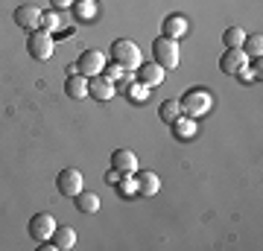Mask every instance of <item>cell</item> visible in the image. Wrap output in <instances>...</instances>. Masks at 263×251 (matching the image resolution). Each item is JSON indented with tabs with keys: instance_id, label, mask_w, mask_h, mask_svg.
I'll return each mask as SVG.
<instances>
[{
	"instance_id": "obj_26",
	"label": "cell",
	"mask_w": 263,
	"mask_h": 251,
	"mask_svg": "<svg viewBox=\"0 0 263 251\" xmlns=\"http://www.w3.org/2000/svg\"><path fill=\"white\" fill-rule=\"evenodd\" d=\"M105 76V79H111V82H114V79H123V76H126V70H123V67H117V65H114V67H108V73H103Z\"/></svg>"
},
{
	"instance_id": "obj_25",
	"label": "cell",
	"mask_w": 263,
	"mask_h": 251,
	"mask_svg": "<svg viewBox=\"0 0 263 251\" xmlns=\"http://www.w3.org/2000/svg\"><path fill=\"white\" fill-rule=\"evenodd\" d=\"M120 193L129 199V196H138V181L132 176H120Z\"/></svg>"
},
{
	"instance_id": "obj_18",
	"label": "cell",
	"mask_w": 263,
	"mask_h": 251,
	"mask_svg": "<svg viewBox=\"0 0 263 251\" xmlns=\"http://www.w3.org/2000/svg\"><path fill=\"white\" fill-rule=\"evenodd\" d=\"M170 126H173V138H176V140H187V138L196 134V120H193V117H184V114L176 117Z\"/></svg>"
},
{
	"instance_id": "obj_15",
	"label": "cell",
	"mask_w": 263,
	"mask_h": 251,
	"mask_svg": "<svg viewBox=\"0 0 263 251\" xmlns=\"http://www.w3.org/2000/svg\"><path fill=\"white\" fill-rule=\"evenodd\" d=\"M161 27H164V32H161V35L176 38V41H179V38L187 32V18H184V15H167Z\"/></svg>"
},
{
	"instance_id": "obj_16",
	"label": "cell",
	"mask_w": 263,
	"mask_h": 251,
	"mask_svg": "<svg viewBox=\"0 0 263 251\" xmlns=\"http://www.w3.org/2000/svg\"><path fill=\"white\" fill-rule=\"evenodd\" d=\"M73 205L79 214H97L100 210V196L91 193V190H79V193L73 196Z\"/></svg>"
},
{
	"instance_id": "obj_23",
	"label": "cell",
	"mask_w": 263,
	"mask_h": 251,
	"mask_svg": "<svg viewBox=\"0 0 263 251\" xmlns=\"http://www.w3.org/2000/svg\"><path fill=\"white\" fill-rule=\"evenodd\" d=\"M38 29H47L50 35L62 29V18H59L56 12H41V21H38Z\"/></svg>"
},
{
	"instance_id": "obj_5",
	"label": "cell",
	"mask_w": 263,
	"mask_h": 251,
	"mask_svg": "<svg viewBox=\"0 0 263 251\" xmlns=\"http://www.w3.org/2000/svg\"><path fill=\"white\" fill-rule=\"evenodd\" d=\"M53 231H56V219H53L47 210H38V214L29 216L27 234H29V237H32L35 242H47L50 237H53Z\"/></svg>"
},
{
	"instance_id": "obj_6",
	"label": "cell",
	"mask_w": 263,
	"mask_h": 251,
	"mask_svg": "<svg viewBox=\"0 0 263 251\" xmlns=\"http://www.w3.org/2000/svg\"><path fill=\"white\" fill-rule=\"evenodd\" d=\"M73 67H76V73H82V76L91 79V76H97V73L105 70V56L100 53V50H82Z\"/></svg>"
},
{
	"instance_id": "obj_27",
	"label": "cell",
	"mask_w": 263,
	"mask_h": 251,
	"mask_svg": "<svg viewBox=\"0 0 263 251\" xmlns=\"http://www.w3.org/2000/svg\"><path fill=\"white\" fill-rule=\"evenodd\" d=\"M50 3H53V9H56V12H65V9L73 6V0H50Z\"/></svg>"
},
{
	"instance_id": "obj_28",
	"label": "cell",
	"mask_w": 263,
	"mask_h": 251,
	"mask_svg": "<svg viewBox=\"0 0 263 251\" xmlns=\"http://www.w3.org/2000/svg\"><path fill=\"white\" fill-rule=\"evenodd\" d=\"M105 181H108V184H117V181H120V172H117V169H108V172H105Z\"/></svg>"
},
{
	"instance_id": "obj_8",
	"label": "cell",
	"mask_w": 263,
	"mask_h": 251,
	"mask_svg": "<svg viewBox=\"0 0 263 251\" xmlns=\"http://www.w3.org/2000/svg\"><path fill=\"white\" fill-rule=\"evenodd\" d=\"M246 53L240 50V47H226V53H222V59H219V70L226 76H237L246 70Z\"/></svg>"
},
{
	"instance_id": "obj_22",
	"label": "cell",
	"mask_w": 263,
	"mask_h": 251,
	"mask_svg": "<svg viewBox=\"0 0 263 251\" xmlns=\"http://www.w3.org/2000/svg\"><path fill=\"white\" fill-rule=\"evenodd\" d=\"M240 50H243L246 56H254V59H257V56L263 53V35H260V32H257V35H246L243 44H240Z\"/></svg>"
},
{
	"instance_id": "obj_12",
	"label": "cell",
	"mask_w": 263,
	"mask_h": 251,
	"mask_svg": "<svg viewBox=\"0 0 263 251\" xmlns=\"http://www.w3.org/2000/svg\"><path fill=\"white\" fill-rule=\"evenodd\" d=\"M135 181H138V196H155L161 190V178L152 169H138Z\"/></svg>"
},
{
	"instance_id": "obj_21",
	"label": "cell",
	"mask_w": 263,
	"mask_h": 251,
	"mask_svg": "<svg viewBox=\"0 0 263 251\" xmlns=\"http://www.w3.org/2000/svg\"><path fill=\"white\" fill-rule=\"evenodd\" d=\"M158 117L164 123H173L176 117H181V105H179V100H164V103L158 105Z\"/></svg>"
},
{
	"instance_id": "obj_20",
	"label": "cell",
	"mask_w": 263,
	"mask_h": 251,
	"mask_svg": "<svg viewBox=\"0 0 263 251\" xmlns=\"http://www.w3.org/2000/svg\"><path fill=\"white\" fill-rule=\"evenodd\" d=\"M73 15H76V21L79 24H85V21H91L97 15V6H94V0H73Z\"/></svg>"
},
{
	"instance_id": "obj_7",
	"label": "cell",
	"mask_w": 263,
	"mask_h": 251,
	"mask_svg": "<svg viewBox=\"0 0 263 251\" xmlns=\"http://www.w3.org/2000/svg\"><path fill=\"white\" fill-rule=\"evenodd\" d=\"M56 190H59V196L73 199V196L82 190V172H79V169H73V167L62 169V172H59V178H56Z\"/></svg>"
},
{
	"instance_id": "obj_2",
	"label": "cell",
	"mask_w": 263,
	"mask_h": 251,
	"mask_svg": "<svg viewBox=\"0 0 263 251\" xmlns=\"http://www.w3.org/2000/svg\"><path fill=\"white\" fill-rule=\"evenodd\" d=\"M152 59L164 70H173V67L179 65V41L176 38H167V35H158L152 41Z\"/></svg>"
},
{
	"instance_id": "obj_24",
	"label": "cell",
	"mask_w": 263,
	"mask_h": 251,
	"mask_svg": "<svg viewBox=\"0 0 263 251\" xmlns=\"http://www.w3.org/2000/svg\"><path fill=\"white\" fill-rule=\"evenodd\" d=\"M243 38H246V32L240 27H228L226 32H222V44L226 47H240L243 44Z\"/></svg>"
},
{
	"instance_id": "obj_17",
	"label": "cell",
	"mask_w": 263,
	"mask_h": 251,
	"mask_svg": "<svg viewBox=\"0 0 263 251\" xmlns=\"http://www.w3.org/2000/svg\"><path fill=\"white\" fill-rule=\"evenodd\" d=\"M50 242H53V245H56L59 251H67V248H73V242H76V231L70 228V225H62V228L56 225V231H53V237H50Z\"/></svg>"
},
{
	"instance_id": "obj_1",
	"label": "cell",
	"mask_w": 263,
	"mask_h": 251,
	"mask_svg": "<svg viewBox=\"0 0 263 251\" xmlns=\"http://www.w3.org/2000/svg\"><path fill=\"white\" fill-rule=\"evenodd\" d=\"M111 59H114V65L123 67L126 73H135L138 67H141V47L135 44V41H129V38H117L111 44Z\"/></svg>"
},
{
	"instance_id": "obj_29",
	"label": "cell",
	"mask_w": 263,
	"mask_h": 251,
	"mask_svg": "<svg viewBox=\"0 0 263 251\" xmlns=\"http://www.w3.org/2000/svg\"><path fill=\"white\" fill-rule=\"evenodd\" d=\"M94 3H97V0H94Z\"/></svg>"
},
{
	"instance_id": "obj_3",
	"label": "cell",
	"mask_w": 263,
	"mask_h": 251,
	"mask_svg": "<svg viewBox=\"0 0 263 251\" xmlns=\"http://www.w3.org/2000/svg\"><path fill=\"white\" fill-rule=\"evenodd\" d=\"M179 105H181V114L184 117H205L208 111H211V105H214V100H211V93L208 91H202V88H196V91H187L184 96L179 100Z\"/></svg>"
},
{
	"instance_id": "obj_10",
	"label": "cell",
	"mask_w": 263,
	"mask_h": 251,
	"mask_svg": "<svg viewBox=\"0 0 263 251\" xmlns=\"http://www.w3.org/2000/svg\"><path fill=\"white\" fill-rule=\"evenodd\" d=\"M111 167L117 169L120 176H135V172H138V158H135L132 149H114Z\"/></svg>"
},
{
	"instance_id": "obj_19",
	"label": "cell",
	"mask_w": 263,
	"mask_h": 251,
	"mask_svg": "<svg viewBox=\"0 0 263 251\" xmlns=\"http://www.w3.org/2000/svg\"><path fill=\"white\" fill-rule=\"evenodd\" d=\"M123 93H126V100H129V103H135V105H143L146 100H149V88H146L143 82H138V79L126 85V88H123Z\"/></svg>"
},
{
	"instance_id": "obj_9",
	"label": "cell",
	"mask_w": 263,
	"mask_h": 251,
	"mask_svg": "<svg viewBox=\"0 0 263 251\" xmlns=\"http://www.w3.org/2000/svg\"><path fill=\"white\" fill-rule=\"evenodd\" d=\"M88 96H94L100 103H108L111 96H117V85H114L111 79H105L103 73H97V76L88 79Z\"/></svg>"
},
{
	"instance_id": "obj_4",
	"label": "cell",
	"mask_w": 263,
	"mask_h": 251,
	"mask_svg": "<svg viewBox=\"0 0 263 251\" xmlns=\"http://www.w3.org/2000/svg\"><path fill=\"white\" fill-rule=\"evenodd\" d=\"M27 53L35 59V62H47V59L53 56V35H50L47 29H29Z\"/></svg>"
},
{
	"instance_id": "obj_11",
	"label": "cell",
	"mask_w": 263,
	"mask_h": 251,
	"mask_svg": "<svg viewBox=\"0 0 263 251\" xmlns=\"http://www.w3.org/2000/svg\"><path fill=\"white\" fill-rule=\"evenodd\" d=\"M164 67L161 65H155V62H141V67L135 70V76H138V82H143L146 88H155V85H161L164 82Z\"/></svg>"
},
{
	"instance_id": "obj_14",
	"label": "cell",
	"mask_w": 263,
	"mask_h": 251,
	"mask_svg": "<svg viewBox=\"0 0 263 251\" xmlns=\"http://www.w3.org/2000/svg\"><path fill=\"white\" fill-rule=\"evenodd\" d=\"M65 93L70 96V100H85L88 96V76H82V73H67V79H65Z\"/></svg>"
},
{
	"instance_id": "obj_13",
	"label": "cell",
	"mask_w": 263,
	"mask_h": 251,
	"mask_svg": "<svg viewBox=\"0 0 263 251\" xmlns=\"http://www.w3.org/2000/svg\"><path fill=\"white\" fill-rule=\"evenodd\" d=\"M38 21H41V9L32 6V3L15 9V24H18L21 29H38Z\"/></svg>"
}]
</instances>
